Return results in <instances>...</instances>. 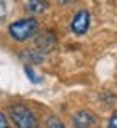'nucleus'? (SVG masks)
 I'll list each match as a JSON object with an SVG mask.
<instances>
[{
  "label": "nucleus",
  "instance_id": "nucleus-4",
  "mask_svg": "<svg viewBox=\"0 0 117 128\" xmlns=\"http://www.w3.org/2000/svg\"><path fill=\"white\" fill-rule=\"evenodd\" d=\"M88 24H90L88 11L81 9V11L76 13V16H74V20H72V31L76 32V34H85L87 29H88Z\"/></svg>",
  "mask_w": 117,
  "mask_h": 128
},
{
  "label": "nucleus",
  "instance_id": "nucleus-3",
  "mask_svg": "<svg viewBox=\"0 0 117 128\" xmlns=\"http://www.w3.org/2000/svg\"><path fill=\"white\" fill-rule=\"evenodd\" d=\"M72 123H74V128H92V126H96L97 119H96V116L92 114V112L79 110V112L74 114Z\"/></svg>",
  "mask_w": 117,
  "mask_h": 128
},
{
  "label": "nucleus",
  "instance_id": "nucleus-8",
  "mask_svg": "<svg viewBox=\"0 0 117 128\" xmlns=\"http://www.w3.org/2000/svg\"><path fill=\"white\" fill-rule=\"evenodd\" d=\"M0 128H7V119L2 112H0Z\"/></svg>",
  "mask_w": 117,
  "mask_h": 128
},
{
  "label": "nucleus",
  "instance_id": "nucleus-6",
  "mask_svg": "<svg viewBox=\"0 0 117 128\" xmlns=\"http://www.w3.org/2000/svg\"><path fill=\"white\" fill-rule=\"evenodd\" d=\"M47 128H65V126L58 117H49L47 119Z\"/></svg>",
  "mask_w": 117,
  "mask_h": 128
},
{
  "label": "nucleus",
  "instance_id": "nucleus-1",
  "mask_svg": "<svg viewBox=\"0 0 117 128\" xmlns=\"http://www.w3.org/2000/svg\"><path fill=\"white\" fill-rule=\"evenodd\" d=\"M38 31V22L34 18H23V20H16L9 25V34L16 42H25L31 36H34Z\"/></svg>",
  "mask_w": 117,
  "mask_h": 128
},
{
  "label": "nucleus",
  "instance_id": "nucleus-7",
  "mask_svg": "<svg viewBox=\"0 0 117 128\" xmlns=\"http://www.w3.org/2000/svg\"><path fill=\"white\" fill-rule=\"evenodd\" d=\"M108 128H117V114L114 117H110V121H108Z\"/></svg>",
  "mask_w": 117,
  "mask_h": 128
},
{
  "label": "nucleus",
  "instance_id": "nucleus-2",
  "mask_svg": "<svg viewBox=\"0 0 117 128\" xmlns=\"http://www.w3.org/2000/svg\"><path fill=\"white\" fill-rule=\"evenodd\" d=\"M9 116H11V121L18 128H38V121H36L34 114H32L29 108L22 106V105L11 106Z\"/></svg>",
  "mask_w": 117,
  "mask_h": 128
},
{
  "label": "nucleus",
  "instance_id": "nucleus-5",
  "mask_svg": "<svg viewBox=\"0 0 117 128\" xmlns=\"http://www.w3.org/2000/svg\"><path fill=\"white\" fill-rule=\"evenodd\" d=\"M47 2L45 0H29L27 2V9L31 11V13H34V14H38V13H43L45 9H47Z\"/></svg>",
  "mask_w": 117,
  "mask_h": 128
}]
</instances>
